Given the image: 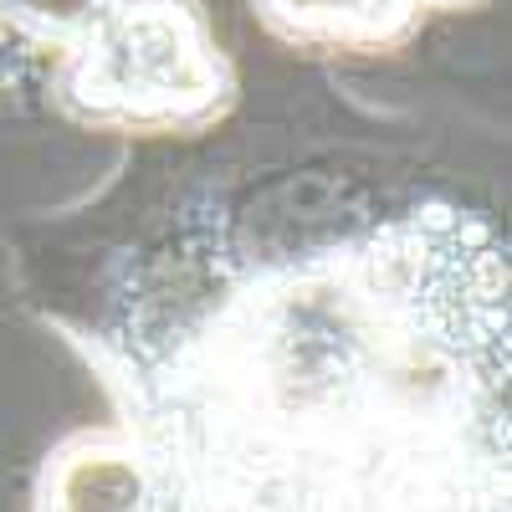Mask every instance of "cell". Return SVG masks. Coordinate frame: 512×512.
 <instances>
[{"label": "cell", "instance_id": "obj_3", "mask_svg": "<svg viewBox=\"0 0 512 512\" xmlns=\"http://www.w3.org/2000/svg\"><path fill=\"white\" fill-rule=\"evenodd\" d=\"M272 36L313 52H384L420 21V0H256Z\"/></svg>", "mask_w": 512, "mask_h": 512}, {"label": "cell", "instance_id": "obj_6", "mask_svg": "<svg viewBox=\"0 0 512 512\" xmlns=\"http://www.w3.org/2000/svg\"><path fill=\"white\" fill-rule=\"evenodd\" d=\"M461 6H482V0H420V11H461Z\"/></svg>", "mask_w": 512, "mask_h": 512}, {"label": "cell", "instance_id": "obj_5", "mask_svg": "<svg viewBox=\"0 0 512 512\" xmlns=\"http://www.w3.org/2000/svg\"><path fill=\"white\" fill-rule=\"evenodd\" d=\"M6 6H11L6 16H16L26 31L47 36V41H72L103 11V0H6Z\"/></svg>", "mask_w": 512, "mask_h": 512}, {"label": "cell", "instance_id": "obj_4", "mask_svg": "<svg viewBox=\"0 0 512 512\" xmlns=\"http://www.w3.org/2000/svg\"><path fill=\"white\" fill-rule=\"evenodd\" d=\"M41 507H149L154 466L134 436H77L41 472Z\"/></svg>", "mask_w": 512, "mask_h": 512}, {"label": "cell", "instance_id": "obj_2", "mask_svg": "<svg viewBox=\"0 0 512 512\" xmlns=\"http://www.w3.org/2000/svg\"><path fill=\"white\" fill-rule=\"evenodd\" d=\"M57 98L82 123L175 134L231 103V72L195 0H103V11L62 41Z\"/></svg>", "mask_w": 512, "mask_h": 512}, {"label": "cell", "instance_id": "obj_1", "mask_svg": "<svg viewBox=\"0 0 512 512\" xmlns=\"http://www.w3.org/2000/svg\"><path fill=\"white\" fill-rule=\"evenodd\" d=\"M185 420L139 441L180 507H507V262L415 210L246 287L180 359Z\"/></svg>", "mask_w": 512, "mask_h": 512}]
</instances>
